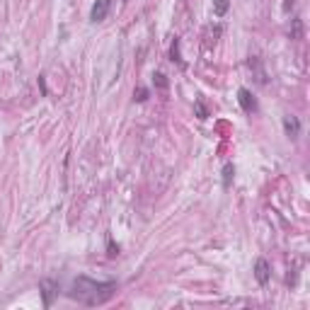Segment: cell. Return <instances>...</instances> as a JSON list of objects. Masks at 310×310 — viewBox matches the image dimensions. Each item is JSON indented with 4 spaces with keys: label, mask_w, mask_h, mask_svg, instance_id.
Masks as SVG:
<instances>
[{
    "label": "cell",
    "mask_w": 310,
    "mask_h": 310,
    "mask_svg": "<svg viewBox=\"0 0 310 310\" xmlns=\"http://www.w3.org/2000/svg\"><path fill=\"white\" fill-rule=\"evenodd\" d=\"M291 8H293V0H286L283 3V10H291Z\"/></svg>",
    "instance_id": "9a60e30c"
},
{
    "label": "cell",
    "mask_w": 310,
    "mask_h": 310,
    "mask_svg": "<svg viewBox=\"0 0 310 310\" xmlns=\"http://www.w3.org/2000/svg\"><path fill=\"white\" fill-rule=\"evenodd\" d=\"M196 117L199 119H209V109H206V105H203L201 99L196 102Z\"/></svg>",
    "instance_id": "7c38bea8"
},
{
    "label": "cell",
    "mask_w": 310,
    "mask_h": 310,
    "mask_svg": "<svg viewBox=\"0 0 310 310\" xmlns=\"http://www.w3.org/2000/svg\"><path fill=\"white\" fill-rule=\"evenodd\" d=\"M109 10H112V0H94L92 10H90V20L92 22H105Z\"/></svg>",
    "instance_id": "3957f363"
},
{
    "label": "cell",
    "mask_w": 310,
    "mask_h": 310,
    "mask_svg": "<svg viewBox=\"0 0 310 310\" xmlns=\"http://www.w3.org/2000/svg\"><path fill=\"white\" fill-rule=\"evenodd\" d=\"M170 56H172V61H175L177 66H182V68H184V58H182V54H179V39H177V37H175V41H172Z\"/></svg>",
    "instance_id": "52a82bcc"
},
{
    "label": "cell",
    "mask_w": 310,
    "mask_h": 310,
    "mask_svg": "<svg viewBox=\"0 0 310 310\" xmlns=\"http://www.w3.org/2000/svg\"><path fill=\"white\" fill-rule=\"evenodd\" d=\"M114 255H119V245L114 247V243L109 240V257H114Z\"/></svg>",
    "instance_id": "4fadbf2b"
},
{
    "label": "cell",
    "mask_w": 310,
    "mask_h": 310,
    "mask_svg": "<svg viewBox=\"0 0 310 310\" xmlns=\"http://www.w3.org/2000/svg\"><path fill=\"white\" fill-rule=\"evenodd\" d=\"M255 279L259 286H267L271 279V267H269V262L267 259H257V264H255Z\"/></svg>",
    "instance_id": "5b68a950"
},
{
    "label": "cell",
    "mask_w": 310,
    "mask_h": 310,
    "mask_svg": "<svg viewBox=\"0 0 310 310\" xmlns=\"http://www.w3.org/2000/svg\"><path fill=\"white\" fill-rule=\"evenodd\" d=\"M117 293V281H94L87 276H78L70 283L68 298L78 300L82 305H102Z\"/></svg>",
    "instance_id": "6da1fadb"
},
{
    "label": "cell",
    "mask_w": 310,
    "mask_h": 310,
    "mask_svg": "<svg viewBox=\"0 0 310 310\" xmlns=\"http://www.w3.org/2000/svg\"><path fill=\"white\" fill-rule=\"evenodd\" d=\"M134 99H136V102H146V99H148V90H146V87H138V90H134Z\"/></svg>",
    "instance_id": "8fae6325"
},
{
    "label": "cell",
    "mask_w": 310,
    "mask_h": 310,
    "mask_svg": "<svg viewBox=\"0 0 310 310\" xmlns=\"http://www.w3.org/2000/svg\"><path fill=\"white\" fill-rule=\"evenodd\" d=\"M39 291H41V298H44V305H46V308H51L54 296H58V281H54V279H41V281H39Z\"/></svg>",
    "instance_id": "7a4b0ae2"
},
{
    "label": "cell",
    "mask_w": 310,
    "mask_h": 310,
    "mask_svg": "<svg viewBox=\"0 0 310 310\" xmlns=\"http://www.w3.org/2000/svg\"><path fill=\"white\" fill-rule=\"evenodd\" d=\"M238 102H240V107H243L245 114H255L257 112V99L252 97V92H250L247 87H240V90H238Z\"/></svg>",
    "instance_id": "277c9868"
},
{
    "label": "cell",
    "mask_w": 310,
    "mask_h": 310,
    "mask_svg": "<svg viewBox=\"0 0 310 310\" xmlns=\"http://www.w3.org/2000/svg\"><path fill=\"white\" fill-rule=\"evenodd\" d=\"M228 8H230V0H214V13L218 17H223V15L228 13Z\"/></svg>",
    "instance_id": "9c48e42d"
},
{
    "label": "cell",
    "mask_w": 310,
    "mask_h": 310,
    "mask_svg": "<svg viewBox=\"0 0 310 310\" xmlns=\"http://www.w3.org/2000/svg\"><path fill=\"white\" fill-rule=\"evenodd\" d=\"M39 87H41V92H44V94H49V87H46V80H44V75L39 78Z\"/></svg>",
    "instance_id": "5bb4252c"
},
{
    "label": "cell",
    "mask_w": 310,
    "mask_h": 310,
    "mask_svg": "<svg viewBox=\"0 0 310 310\" xmlns=\"http://www.w3.org/2000/svg\"><path fill=\"white\" fill-rule=\"evenodd\" d=\"M283 131H286V136H288L291 141H296L298 136H300V122H298V117L286 114V117H283Z\"/></svg>",
    "instance_id": "8992f818"
},
{
    "label": "cell",
    "mask_w": 310,
    "mask_h": 310,
    "mask_svg": "<svg viewBox=\"0 0 310 310\" xmlns=\"http://www.w3.org/2000/svg\"><path fill=\"white\" fill-rule=\"evenodd\" d=\"M153 82H155L160 90H167V78H165L162 73H155V75H153Z\"/></svg>",
    "instance_id": "30bf717a"
},
{
    "label": "cell",
    "mask_w": 310,
    "mask_h": 310,
    "mask_svg": "<svg viewBox=\"0 0 310 310\" xmlns=\"http://www.w3.org/2000/svg\"><path fill=\"white\" fill-rule=\"evenodd\" d=\"M233 177H235V167H233V162H226V167H223V187L226 189L230 187Z\"/></svg>",
    "instance_id": "ba28073f"
}]
</instances>
